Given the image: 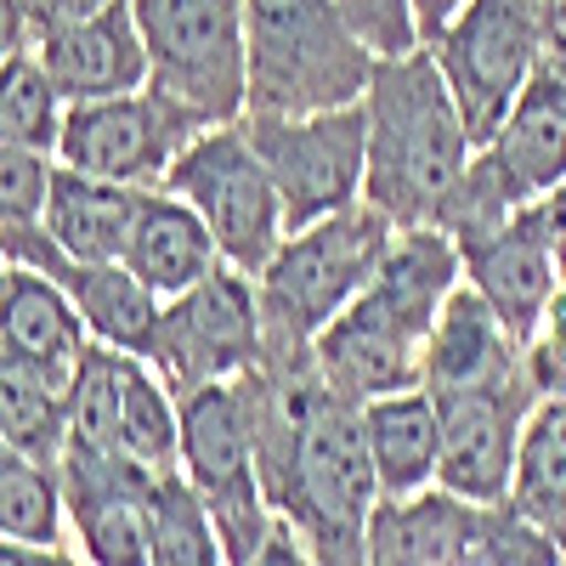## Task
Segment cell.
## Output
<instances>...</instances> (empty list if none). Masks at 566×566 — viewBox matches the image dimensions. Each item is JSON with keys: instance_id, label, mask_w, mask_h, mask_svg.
<instances>
[{"instance_id": "1", "label": "cell", "mask_w": 566, "mask_h": 566, "mask_svg": "<svg viewBox=\"0 0 566 566\" xmlns=\"http://www.w3.org/2000/svg\"><path fill=\"white\" fill-rule=\"evenodd\" d=\"M250 391L272 522L290 527L317 566H363L368 527L386 504L363 442V402L328 386L312 352L261 357Z\"/></svg>"}, {"instance_id": "2", "label": "cell", "mask_w": 566, "mask_h": 566, "mask_svg": "<svg viewBox=\"0 0 566 566\" xmlns=\"http://www.w3.org/2000/svg\"><path fill=\"white\" fill-rule=\"evenodd\" d=\"M459 283L464 261L442 227H397L368 290L312 340L317 374L352 402L424 386V352Z\"/></svg>"}, {"instance_id": "3", "label": "cell", "mask_w": 566, "mask_h": 566, "mask_svg": "<svg viewBox=\"0 0 566 566\" xmlns=\"http://www.w3.org/2000/svg\"><path fill=\"white\" fill-rule=\"evenodd\" d=\"M368 119V176L363 205H374L391 227H442L448 199L476 159L464 114L431 57V45L402 57H380L363 91Z\"/></svg>"}, {"instance_id": "4", "label": "cell", "mask_w": 566, "mask_h": 566, "mask_svg": "<svg viewBox=\"0 0 566 566\" xmlns=\"http://www.w3.org/2000/svg\"><path fill=\"white\" fill-rule=\"evenodd\" d=\"M391 221L374 205H346L323 221L290 227L277 255L255 277L261 301V357H301L363 290L391 244Z\"/></svg>"}, {"instance_id": "5", "label": "cell", "mask_w": 566, "mask_h": 566, "mask_svg": "<svg viewBox=\"0 0 566 566\" xmlns=\"http://www.w3.org/2000/svg\"><path fill=\"white\" fill-rule=\"evenodd\" d=\"M250 108L244 114H317L363 103L380 57L352 34L340 0H244Z\"/></svg>"}, {"instance_id": "6", "label": "cell", "mask_w": 566, "mask_h": 566, "mask_svg": "<svg viewBox=\"0 0 566 566\" xmlns=\"http://www.w3.org/2000/svg\"><path fill=\"white\" fill-rule=\"evenodd\" d=\"M181 476L210 510L221 549L232 566H244L272 538V504L261 482V448H255V391L250 374L239 380H210L181 391Z\"/></svg>"}, {"instance_id": "7", "label": "cell", "mask_w": 566, "mask_h": 566, "mask_svg": "<svg viewBox=\"0 0 566 566\" xmlns=\"http://www.w3.org/2000/svg\"><path fill=\"white\" fill-rule=\"evenodd\" d=\"M148 45V91L199 130L232 125L250 108L244 0H130Z\"/></svg>"}, {"instance_id": "8", "label": "cell", "mask_w": 566, "mask_h": 566, "mask_svg": "<svg viewBox=\"0 0 566 566\" xmlns=\"http://www.w3.org/2000/svg\"><path fill=\"white\" fill-rule=\"evenodd\" d=\"M159 187H170L176 199H187L205 216L221 261L239 266L244 277H261L266 261L283 244V232H290V221H283V199L272 187V170L261 165L244 119L199 130L176 154V165L165 170Z\"/></svg>"}, {"instance_id": "9", "label": "cell", "mask_w": 566, "mask_h": 566, "mask_svg": "<svg viewBox=\"0 0 566 566\" xmlns=\"http://www.w3.org/2000/svg\"><path fill=\"white\" fill-rule=\"evenodd\" d=\"M424 45L464 114L470 142L482 148L544 69V12L538 0H464Z\"/></svg>"}, {"instance_id": "10", "label": "cell", "mask_w": 566, "mask_h": 566, "mask_svg": "<svg viewBox=\"0 0 566 566\" xmlns=\"http://www.w3.org/2000/svg\"><path fill=\"white\" fill-rule=\"evenodd\" d=\"M363 566H560V549L504 504H464L431 488L380 504Z\"/></svg>"}, {"instance_id": "11", "label": "cell", "mask_w": 566, "mask_h": 566, "mask_svg": "<svg viewBox=\"0 0 566 566\" xmlns=\"http://www.w3.org/2000/svg\"><path fill=\"white\" fill-rule=\"evenodd\" d=\"M261 165L283 199V221L306 227L346 205H363L368 176V119L363 103L317 114H244Z\"/></svg>"}, {"instance_id": "12", "label": "cell", "mask_w": 566, "mask_h": 566, "mask_svg": "<svg viewBox=\"0 0 566 566\" xmlns=\"http://www.w3.org/2000/svg\"><path fill=\"white\" fill-rule=\"evenodd\" d=\"M261 352L266 335H261L255 277H244L227 261L210 277H199L193 290H181L159 306L154 340H148V363L176 397L210 380H239L261 363Z\"/></svg>"}, {"instance_id": "13", "label": "cell", "mask_w": 566, "mask_h": 566, "mask_svg": "<svg viewBox=\"0 0 566 566\" xmlns=\"http://www.w3.org/2000/svg\"><path fill=\"white\" fill-rule=\"evenodd\" d=\"M442 413V470L437 488L464 504H504L515 482V448H522L527 413L544 402V380L533 357L470 386L431 391Z\"/></svg>"}, {"instance_id": "14", "label": "cell", "mask_w": 566, "mask_h": 566, "mask_svg": "<svg viewBox=\"0 0 566 566\" xmlns=\"http://www.w3.org/2000/svg\"><path fill=\"white\" fill-rule=\"evenodd\" d=\"M193 136H199L193 119L170 108L159 91L142 85V91H125V97L69 108L63 136H57V159L85 176L125 181V187H159Z\"/></svg>"}, {"instance_id": "15", "label": "cell", "mask_w": 566, "mask_h": 566, "mask_svg": "<svg viewBox=\"0 0 566 566\" xmlns=\"http://www.w3.org/2000/svg\"><path fill=\"white\" fill-rule=\"evenodd\" d=\"M69 533L85 566H148L154 549V488L159 476L130 453H74L57 459ZM176 476V470H170Z\"/></svg>"}, {"instance_id": "16", "label": "cell", "mask_w": 566, "mask_h": 566, "mask_svg": "<svg viewBox=\"0 0 566 566\" xmlns=\"http://www.w3.org/2000/svg\"><path fill=\"white\" fill-rule=\"evenodd\" d=\"M459 261H464V283L493 306V317L522 346H533L544 328V312L560 290V250H555L549 210L544 205L515 210L510 221L464 239Z\"/></svg>"}, {"instance_id": "17", "label": "cell", "mask_w": 566, "mask_h": 566, "mask_svg": "<svg viewBox=\"0 0 566 566\" xmlns=\"http://www.w3.org/2000/svg\"><path fill=\"white\" fill-rule=\"evenodd\" d=\"M0 255L52 277L57 290L74 301V312L85 317L91 340H103L114 352L148 357V340H154V323H159V306L165 301L125 261H74V255H63L52 239H45L40 221L0 232Z\"/></svg>"}, {"instance_id": "18", "label": "cell", "mask_w": 566, "mask_h": 566, "mask_svg": "<svg viewBox=\"0 0 566 566\" xmlns=\"http://www.w3.org/2000/svg\"><path fill=\"white\" fill-rule=\"evenodd\" d=\"M34 52H40L45 74H52L57 97L69 108L125 97V91L148 85V45H142L130 0H108L103 12H91V18L57 29V34H45Z\"/></svg>"}, {"instance_id": "19", "label": "cell", "mask_w": 566, "mask_h": 566, "mask_svg": "<svg viewBox=\"0 0 566 566\" xmlns=\"http://www.w3.org/2000/svg\"><path fill=\"white\" fill-rule=\"evenodd\" d=\"M363 442H368V464H374V482H380L386 504H402V499H419L437 488L442 413L424 386L368 397L363 402Z\"/></svg>"}, {"instance_id": "20", "label": "cell", "mask_w": 566, "mask_h": 566, "mask_svg": "<svg viewBox=\"0 0 566 566\" xmlns=\"http://www.w3.org/2000/svg\"><path fill=\"white\" fill-rule=\"evenodd\" d=\"M148 187H125L108 176H85L74 165L52 170V199H45V239L74 261H125L130 227Z\"/></svg>"}, {"instance_id": "21", "label": "cell", "mask_w": 566, "mask_h": 566, "mask_svg": "<svg viewBox=\"0 0 566 566\" xmlns=\"http://www.w3.org/2000/svg\"><path fill=\"white\" fill-rule=\"evenodd\" d=\"M125 266L148 283L159 301H170L181 290H193L199 277H210L221 266V250H216L210 227L193 205L176 199L170 187H148L142 210H136V227H130Z\"/></svg>"}, {"instance_id": "22", "label": "cell", "mask_w": 566, "mask_h": 566, "mask_svg": "<svg viewBox=\"0 0 566 566\" xmlns=\"http://www.w3.org/2000/svg\"><path fill=\"white\" fill-rule=\"evenodd\" d=\"M85 346H91V328L74 312V301L45 272L7 261V277H0V352L74 374Z\"/></svg>"}, {"instance_id": "23", "label": "cell", "mask_w": 566, "mask_h": 566, "mask_svg": "<svg viewBox=\"0 0 566 566\" xmlns=\"http://www.w3.org/2000/svg\"><path fill=\"white\" fill-rule=\"evenodd\" d=\"M504 510L544 533L566 560V391H544V402L527 413Z\"/></svg>"}, {"instance_id": "24", "label": "cell", "mask_w": 566, "mask_h": 566, "mask_svg": "<svg viewBox=\"0 0 566 566\" xmlns=\"http://www.w3.org/2000/svg\"><path fill=\"white\" fill-rule=\"evenodd\" d=\"M119 442L154 476H170L181 464V402L159 380V368L136 352L119 357Z\"/></svg>"}, {"instance_id": "25", "label": "cell", "mask_w": 566, "mask_h": 566, "mask_svg": "<svg viewBox=\"0 0 566 566\" xmlns=\"http://www.w3.org/2000/svg\"><path fill=\"white\" fill-rule=\"evenodd\" d=\"M80 368V363H74ZM69 380L74 374L23 363L0 352V437L23 442L29 453L63 459V424H69Z\"/></svg>"}, {"instance_id": "26", "label": "cell", "mask_w": 566, "mask_h": 566, "mask_svg": "<svg viewBox=\"0 0 566 566\" xmlns=\"http://www.w3.org/2000/svg\"><path fill=\"white\" fill-rule=\"evenodd\" d=\"M0 533L23 538V544H63L69 538L57 459L29 453L12 437H0Z\"/></svg>"}, {"instance_id": "27", "label": "cell", "mask_w": 566, "mask_h": 566, "mask_svg": "<svg viewBox=\"0 0 566 566\" xmlns=\"http://www.w3.org/2000/svg\"><path fill=\"white\" fill-rule=\"evenodd\" d=\"M63 114H69V103L57 97V85L45 74L34 45L0 69V142H18V148H34V154H57Z\"/></svg>"}, {"instance_id": "28", "label": "cell", "mask_w": 566, "mask_h": 566, "mask_svg": "<svg viewBox=\"0 0 566 566\" xmlns=\"http://www.w3.org/2000/svg\"><path fill=\"white\" fill-rule=\"evenodd\" d=\"M52 154L18 148V142H0V232L12 227H34L52 199Z\"/></svg>"}, {"instance_id": "29", "label": "cell", "mask_w": 566, "mask_h": 566, "mask_svg": "<svg viewBox=\"0 0 566 566\" xmlns=\"http://www.w3.org/2000/svg\"><path fill=\"white\" fill-rule=\"evenodd\" d=\"M340 18L368 45V57H402L424 45L413 0H340Z\"/></svg>"}, {"instance_id": "30", "label": "cell", "mask_w": 566, "mask_h": 566, "mask_svg": "<svg viewBox=\"0 0 566 566\" xmlns=\"http://www.w3.org/2000/svg\"><path fill=\"white\" fill-rule=\"evenodd\" d=\"M18 7H23V23H29L34 45H40L45 34H57V29H69V23L91 18V12H103L108 0H18Z\"/></svg>"}, {"instance_id": "31", "label": "cell", "mask_w": 566, "mask_h": 566, "mask_svg": "<svg viewBox=\"0 0 566 566\" xmlns=\"http://www.w3.org/2000/svg\"><path fill=\"white\" fill-rule=\"evenodd\" d=\"M0 566H85V560L69 555L63 544H23L0 533Z\"/></svg>"}, {"instance_id": "32", "label": "cell", "mask_w": 566, "mask_h": 566, "mask_svg": "<svg viewBox=\"0 0 566 566\" xmlns=\"http://www.w3.org/2000/svg\"><path fill=\"white\" fill-rule=\"evenodd\" d=\"M244 566H317V560H312V549H306L290 527L277 522V527H272V538H266V544H261V549H255Z\"/></svg>"}, {"instance_id": "33", "label": "cell", "mask_w": 566, "mask_h": 566, "mask_svg": "<svg viewBox=\"0 0 566 566\" xmlns=\"http://www.w3.org/2000/svg\"><path fill=\"white\" fill-rule=\"evenodd\" d=\"M29 45H34V34L23 23V7L18 0H0V69H7L12 57H23Z\"/></svg>"}, {"instance_id": "34", "label": "cell", "mask_w": 566, "mask_h": 566, "mask_svg": "<svg viewBox=\"0 0 566 566\" xmlns=\"http://www.w3.org/2000/svg\"><path fill=\"white\" fill-rule=\"evenodd\" d=\"M459 7H464V0H413V12H419V40H431Z\"/></svg>"}, {"instance_id": "35", "label": "cell", "mask_w": 566, "mask_h": 566, "mask_svg": "<svg viewBox=\"0 0 566 566\" xmlns=\"http://www.w3.org/2000/svg\"><path fill=\"white\" fill-rule=\"evenodd\" d=\"M0 277H7V255H0Z\"/></svg>"}, {"instance_id": "36", "label": "cell", "mask_w": 566, "mask_h": 566, "mask_svg": "<svg viewBox=\"0 0 566 566\" xmlns=\"http://www.w3.org/2000/svg\"><path fill=\"white\" fill-rule=\"evenodd\" d=\"M560 566H566V560H560Z\"/></svg>"}]
</instances>
